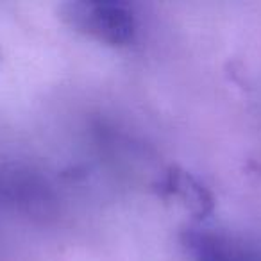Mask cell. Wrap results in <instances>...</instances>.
Segmentation results:
<instances>
[{
    "label": "cell",
    "instance_id": "6da1fadb",
    "mask_svg": "<svg viewBox=\"0 0 261 261\" xmlns=\"http://www.w3.org/2000/svg\"><path fill=\"white\" fill-rule=\"evenodd\" d=\"M58 13L70 29L111 47H125L138 34V18L125 2L73 0L59 6Z\"/></svg>",
    "mask_w": 261,
    "mask_h": 261
},
{
    "label": "cell",
    "instance_id": "7a4b0ae2",
    "mask_svg": "<svg viewBox=\"0 0 261 261\" xmlns=\"http://www.w3.org/2000/svg\"><path fill=\"white\" fill-rule=\"evenodd\" d=\"M181 242L192 261H261L257 247L220 231L186 229Z\"/></svg>",
    "mask_w": 261,
    "mask_h": 261
},
{
    "label": "cell",
    "instance_id": "3957f363",
    "mask_svg": "<svg viewBox=\"0 0 261 261\" xmlns=\"http://www.w3.org/2000/svg\"><path fill=\"white\" fill-rule=\"evenodd\" d=\"M0 204L27 215H45L54 206L48 185L31 170H0Z\"/></svg>",
    "mask_w": 261,
    "mask_h": 261
},
{
    "label": "cell",
    "instance_id": "277c9868",
    "mask_svg": "<svg viewBox=\"0 0 261 261\" xmlns=\"http://www.w3.org/2000/svg\"><path fill=\"white\" fill-rule=\"evenodd\" d=\"M163 188L168 195L179 199V202H182L195 213L204 215L211 210L213 200H211L210 192L185 172H170Z\"/></svg>",
    "mask_w": 261,
    "mask_h": 261
}]
</instances>
